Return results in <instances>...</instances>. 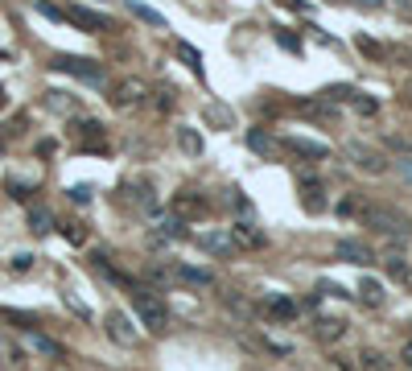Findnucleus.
I'll return each instance as SVG.
<instances>
[{
    "label": "nucleus",
    "mask_w": 412,
    "mask_h": 371,
    "mask_svg": "<svg viewBox=\"0 0 412 371\" xmlns=\"http://www.w3.org/2000/svg\"><path fill=\"white\" fill-rule=\"evenodd\" d=\"M363 227H371V231H384L388 240H404L409 235V219L404 215H396V211H388V206H363Z\"/></svg>",
    "instance_id": "obj_1"
},
{
    "label": "nucleus",
    "mask_w": 412,
    "mask_h": 371,
    "mask_svg": "<svg viewBox=\"0 0 412 371\" xmlns=\"http://www.w3.org/2000/svg\"><path fill=\"white\" fill-rule=\"evenodd\" d=\"M132 301H136V314H140V322H144L153 335L169 330V310H165V301H161L157 293H149V289H132Z\"/></svg>",
    "instance_id": "obj_2"
},
{
    "label": "nucleus",
    "mask_w": 412,
    "mask_h": 371,
    "mask_svg": "<svg viewBox=\"0 0 412 371\" xmlns=\"http://www.w3.org/2000/svg\"><path fill=\"white\" fill-rule=\"evenodd\" d=\"M50 66H54V70H62V74L87 78V83H103V66H99V62H91V58H70V54H58Z\"/></svg>",
    "instance_id": "obj_3"
},
{
    "label": "nucleus",
    "mask_w": 412,
    "mask_h": 371,
    "mask_svg": "<svg viewBox=\"0 0 412 371\" xmlns=\"http://www.w3.org/2000/svg\"><path fill=\"white\" fill-rule=\"evenodd\" d=\"M347 157H351V161H355L363 173H371V178H380V173L388 169V157H384L380 149H371V145H359V140L347 149Z\"/></svg>",
    "instance_id": "obj_4"
},
{
    "label": "nucleus",
    "mask_w": 412,
    "mask_h": 371,
    "mask_svg": "<svg viewBox=\"0 0 412 371\" xmlns=\"http://www.w3.org/2000/svg\"><path fill=\"white\" fill-rule=\"evenodd\" d=\"M281 149H289V153H297V157H305V161H326V157H330V145L310 140V136H285Z\"/></svg>",
    "instance_id": "obj_5"
},
{
    "label": "nucleus",
    "mask_w": 412,
    "mask_h": 371,
    "mask_svg": "<svg viewBox=\"0 0 412 371\" xmlns=\"http://www.w3.org/2000/svg\"><path fill=\"white\" fill-rule=\"evenodd\" d=\"M144 95H149V87H144L140 78H124V83L111 87V103H116V107H136Z\"/></svg>",
    "instance_id": "obj_6"
},
{
    "label": "nucleus",
    "mask_w": 412,
    "mask_h": 371,
    "mask_svg": "<svg viewBox=\"0 0 412 371\" xmlns=\"http://www.w3.org/2000/svg\"><path fill=\"white\" fill-rule=\"evenodd\" d=\"M66 21L83 25L87 33H107V29H111V21H107L103 12H91V8H78V4H74V8H66Z\"/></svg>",
    "instance_id": "obj_7"
},
{
    "label": "nucleus",
    "mask_w": 412,
    "mask_h": 371,
    "mask_svg": "<svg viewBox=\"0 0 412 371\" xmlns=\"http://www.w3.org/2000/svg\"><path fill=\"white\" fill-rule=\"evenodd\" d=\"M338 260H347V264H363V268H367V264H376V252H371L363 240H343V244H338Z\"/></svg>",
    "instance_id": "obj_8"
},
{
    "label": "nucleus",
    "mask_w": 412,
    "mask_h": 371,
    "mask_svg": "<svg viewBox=\"0 0 412 371\" xmlns=\"http://www.w3.org/2000/svg\"><path fill=\"white\" fill-rule=\"evenodd\" d=\"M347 335V322L343 318H330V314H318L314 318V339L318 343H338Z\"/></svg>",
    "instance_id": "obj_9"
},
{
    "label": "nucleus",
    "mask_w": 412,
    "mask_h": 371,
    "mask_svg": "<svg viewBox=\"0 0 412 371\" xmlns=\"http://www.w3.org/2000/svg\"><path fill=\"white\" fill-rule=\"evenodd\" d=\"M301 206H305L310 215H322V211H326V190H322V182L301 178Z\"/></svg>",
    "instance_id": "obj_10"
},
{
    "label": "nucleus",
    "mask_w": 412,
    "mask_h": 371,
    "mask_svg": "<svg viewBox=\"0 0 412 371\" xmlns=\"http://www.w3.org/2000/svg\"><path fill=\"white\" fill-rule=\"evenodd\" d=\"M248 149H252V153H260V157H268V161H277V157L285 153V149H281V140H272V136H268V132H260V128H252V132H248Z\"/></svg>",
    "instance_id": "obj_11"
},
{
    "label": "nucleus",
    "mask_w": 412,
    "mask_h": 371,
    "mask_svg": "<svg viewBox=\"0 0 412 371\" xmlns=\"http://www.w3.org/2000/svg\"><path fill=\"white\" fill-rule=\"evenodd\" d=\"M173 211H177V215H202V211H206V198H202L198 190H182V194L173 198Z\"/></svg>",
    "instance_id": "obj_12"
},
{
    "label": "nucleus",
    "mask_w": 412,
    "mask_h": 371,
    "mask_svg": "<svg viewBox=\"0 0 412 371\" xmlns=\"http://www.w3.org/2000/svg\"><path fill=\"white\" fill-rule=\"evenodd\" d=\"M198 244H202V252H210V256H235V240L231 235H198Z\"/></svg>",
    "instance_id": "obj_13"
},
{
    "label": "nucleus",
    "mask_w": 412,
    "mask_h": 371,
    "mask_svg": "<svg viewBox=\"0 0 412 371\" xmlns=\"http://www.w3.org/2000/svg\"><path fill=\"white\" fill-rule=\"evenodd\" d=\"M231 240H235V248H260V244H264V235H260L252 223H235V227H231Z\"/></svg>",
    "instance_id": "obj_14"
},
{
    "label": "nucleus",
    "mask_w": 412,
    "mask_h": 371,
    "mask_svg": "<svg viewBox=\"0 0 412 371\" xmlns=\"http://www.w3.org/2000/svg\"><path fill=\"white\" fill-rule=\"evenodd\" d=\"M107 335H111L116 343H132V339H136V330H132V322H128L124 314H107Z\"/></svg>",
    "instance_id": "obj_15"
},
{
    "label": "nucleus",
    "mask_w": 412,
    "mask_h": 371,
    "mask_svg": "<svg viewBox=\"0 0 412 371\" xmlns=\"http://www.w3.org/2000/svg\"><path fill=\"white\" fill-rule=\"evenodd\" d=\"M384 297H388V293H384V285H380V281H371V277H367V281L359 285V301H363V306L380 310V306H384Z\"/></svg>",
    "instance_id": "obj_16"
},
{
    "label": "nucleus",
    "mask_w": 412,
    "mask_h": 371,
    "mask_svg": "<svg viewBox=\"0 0 412 371\" xmlns=\"http://www.w3.org/2000/svg\"><path fill=\"white\" fill-rule=\"evenodd\" d=\"M384 268H388L396 281H409V273H412V268H409V256H404L400 248H392V252L384 256Z\"/></svg>",
    "instance_id": "obj_17"
},
{
    "label": "nucleus",
    "mask_w": 412,
    "mask_h": 371,
    "mask_svg": "<svg viewBox=\"0 0 412 371\" xmlns=\"http://www.w3.org/2000/svg\"><path fill=\"white\" fill-rule=\"evenodd\" d=\"M29 231H33V235H45V231H54V215H50L45 206H33V211H29Z\"/></svg>",
    "instance_id": "obj_18"
},
{
    "label": "nucleus",
    "mask_w": 412,
    "mask_h": 371,
    "mask_svg": "<svg viewBox=\"0 0 412 371\" xmlns=\"http://www.w3.org/2000/svg\"><path fill=\"white\" fill-rule=\"evenodd\" d=\"M173 277H177V281H186V285H202V289H210V285H215V277H210L206 268H186V264H182Z\"/></svg>",
    "instance_id": "obj_19"
},
{
    "label": "nucleus",
    "mask_w": 412,
    "mask_h": 371,
    "mask_svg": "<svg viewBox=\"0 0 412 371\" xmlns=\"http://www.w3.org/2000/svg\"><path fill=\"white\" fill-rule=\"evenodd\" d=\"M70 128H74V136H83V140H95V145L103 140V124H99V120H74Z\"/></svg>",
    "instance_id": "obj_20"
},
{
    "label": "nucleus",
    "mask_w": 412,
    "mask_h": 371,
    "mask_svg": "<svg viewBox=\"0 0 412 371\" xmlns=\"http://www.w3.org/2000/svg\"><path fill=\"white\" fill-rule=\"evenodd\" d=\"M301 112L314 116V120H334V107L326 99H301Z\"/></svg>",
    "instance_id": "obj_21"
},
{
    "label": "nucleus",
    "mask_w": 412,
    "mask_h": 371,
    "mask_svg": "<svg viewBox=\"0 0 412 371\" xmlns=\"http://www.w3.org/2000/svg\"><path fill=\"white\" fill-rule=\"evenodd\" d=\"M177 145H182V153H190V157L202 153V136H198L194 128H177Z\"/></svg>",
    "instance_id": "obj_22"
},
{
    "label": "nucleus",
    "mask_w": 412,
    "mask_h": 371,
    "mask_svg": "<svg viewBox=\"0 0 412 371\" xmlns=\"http://www.w3.org/2000/svg\"><path fill=\"white\" fill-rule=\"evenodd\" d=\"M268 314H272L277 322H289V318L297 314V306H293L289 297H268Z\"/></svg>",
    "instance_id": "obj_23"
},
{
    "label": "nucleus",
    "mask_w": 412,
    "mask_h": 371,
    "mask_svg": "<svg viewBox=\"0 0 412 371\" xmlns=\"http://www.w3.org/2000/svg\"><path fill=\"white\" fill-rule=\"evenodd\" d=\"M128 8L140 17V21H149V25H157V29H165V17L157 12V8H149V4H140V0H128Z\"/></svg>",
    "instance_id": "obj_24"
},
{
    "label": "nucleus",
    "mask_w": 412,
    "mask_h": 371,
    "mask_svg": "<svg viewBox=\"0 0 412 371\" xmlns=\"http://www.w3.org/2000/svg\"><path fill=\"white\" fill-rule=\"evenodd\" d=\"M338 215H343V219H351V215H363V202H359V194H347V198L338 202Z\"/></svg>",
    "instance_id": "obj_25"
},
{
    "label": "nucleus",
    "mask_w": 412,
    "mask_h": 371,
    "mask_svg": "<svg viewBox=\"0 0 412 371\" xmlns=\"http://www.w3.org/2000/svg\"><path fill=\"white\" fill-rule=\"evenodd\" d=\"M33 347H37L41 355H54V359H62V347H58L54 339H45V335H33Z\"/></svg>",
    "instance_id": "obj_26"
},
{
    "label": "nucleus",
    "mask_w": 412,
    "mask_h": 371,
    "mask_svg": "<svg viewBox=\"0 0 412 371\" xmlns=\"http://www.w3.org/2000/svg\"><path fill=\"white\" fill-rule=\"evenodd\" d=\"M359 359H363V371H388V359L380 351H363Z\"/></svg>",
    "instance_id": "obj_27"
},
{
    "label": "nucleus",
    "mask_w": 412,
    "mask_h": 371,
    "mask_svg": "<svg viewBox=\"0 0 412 371\" xmlns=\"http://www.w3.org/2000/svg\"><path fill=\"white\" fill-rule=\"evenodd\" d=\"M177 54H182V62H190V70H194V74H202V62H198V50H194V45H186V41H182V45H177Z\"/></svg>",
    "instance_id": "obj_28"
},
{
    "label": "nucleus",
    "mask_w": 412,
    "mask_h": 371,
    "mask_svg": "<svg viewBox=\"0 0 412 371\" xmlns=\"http://www.w3.org/2000/svg\"><path fill=\"white\" fill-rule=\"evenodd\" d=\"M351 103H355V107H359L363 116H376V112H380V103H376L371 95H359V91H355V99H351Z\"/></svg>",
    "instance_id": "obj_29"
},
{
    "label": "nucleus",
    "mask_w": 412,
    "mask_h": 371,
    "mask_svg": "<svg viewBox=\"0 0 412 371\" xmlns=\"http://www.w3.org/2000/svg\"><path fill=\"white\" fill-rule=\"evenodd\" d=\"M8 268H12V273H29V268H33V252H17V256L8 260Z\"/></svg>",
    "instance_id": "obj_30"
},
{
    "label": "nucleus",
    "mask_w": 412,
    "mask_h": 371,
    "mask_svg": "<svg viewBox=\"0 0 412 371\" xmlns=\"http://www.w3.org/2000/svg\"><path fill=\"white\" fill-rule=\"evenodd\" d=\"M8 194H12L17 202H29V194H33V186H29V182H8Z\"/></svg>",
    "instance_id": "obj_31"
},
{
    "label": "nucleus",
    "mask_w": 412,
    "mask_h": 371,
    "mask_svg": "<svg viewBox=\"0 0 412 371\" xmlns=\"http://www.w3.org/2000/svg\"><path fill=\"white\" fill-rule=\"evenodd\" d=\"M277 45H285V50H289V54H301V41H297V37H293V33H285V29H281V33H277Z\"/></svg>",
    "instance_id": "obj_32"
},
{
    "label": "nucleus",
    "mask_w": 412,
    "mask_h": 371,
    "mask_svg": "<svg viewBox=\"0 0 412 371\" xmlns=\"http://www.w3.org/2000/svg\"><path fill=\"white\" fill-rule=\"evenodd\" d=\"M45 103H50V107H58V112H70V107H74V103L66 99V91H50V99H45Z\"/></svg>",
    "instance_id": "obj_33"
},
{
    "label": "nucleus",
    "mask_w": 412,
    "mask_h": 371,
    "mask_svg": "<svg viewBox=\"0 0 412 371\" xmlns=\"http://www.w3.org/2000/svg\"><path fill=\"white\" fill-rule=\"evenodd\" d=\"M66 194H70V202H91V194H95V190H91V186H70Z\"/></svg>",
    "instance_id": "obj_34"
},
{
    "label": "nucleus",
    "mask_w": 412,
    "mask_h": 371,
    "mask_svg": "<svg viewBox=\"0 0 412 371\" xmlns=\"http://www.w3.org/2000/svg\"><path fill=\"white\" fill-rule=\"evenodd\" d=\"M153 103H157V112H173V95H169V91H157Z\"/></svg>",
    "instance_id": "obj_35"
},
{
    "label": "nucleus",
    "mask_w": 412,
    "mask_h": 371,
    "mask_svg": "<svg viewBox=\"0 0 412 371\" xmlns=\"http://www.w3.org/2000/svg\"><path fill=\"white\" fill-rule=\"evenodd\" d=\"M66 240H70V244H83V240H87L83 223H66Z\"/></svg>",
    "instance_id": "obj_36"
},
{
    "label": "nucleus",
    "mask_w": 412,
    "mask_h": 371,
    "mask_svg": "<svg viewBox=\"0 0 412 371\" xmlns=\"http://www.w3.org/2000/svg\"><path fill=\"white\" fill-rule=\"evenodd\" d=\"M359 50H363V54H371V58H380V54H384V50H380V41H371V37H359Z\"/></svg>",
    "instance_id": "obj_37"
},
{
    "label": "nucleus",
    "mask_w": 412,
    "mask_h": 371,
    "mask_svg": "<svg viewBox=\"0 0 412 371\" xmlns=\"http://www.w3.org/2000/svg\"><path fill=\"white\" fill-rule=\"evenodd\" d=\"M318 289H322V293H330V297H351V293H347L343 285H334V281H322Z\"/></svg>",
    "instance_id": "obj_38"
},
{
    "label": "nucleus",
    "mask_w": 412,
    "mask_h": 371,
    "mask_svg": "<svg viewBox=\"0 0 412 371\" xmlns=\"http://www.w3.org/2000/svg\"><path fill=\"white\" fill-rule=\"evenodd\" d=\"M396 169H400V178H404V182H412V153H404V157L396 161Z\"/></svg>",
    "instance_id": "obj_39"
},
{
    "label": "nucleus",
    "mask_w": 412,
    "mask_h": 371,
    "mask_svg": "<svg viewBox=\"0 0 412 371\" xmlns=\"http://www.w3.org/2000/svg\"><path fill=\"white\" fill-rule=\"evenodd\" d=\"M277 4H281V8H293V12H305V8H310L305 0H277Z\"/></svg>",
    "instance_id": "obj_40"
},
{
    "label": "nucleus",
    "mask_w": 412,
    "mask_h": 371,
    "mask_svg": "<svg viewBox=\"0 0 412 371\" xmlns=\"http://www.w3.org/2000/svg\"><path fill=\"white\" fill-rule=\"evenodd\" d=\"M396 12H400L404 21H412V0H400V4H396Z\"/></svg>",
    "instance_id": "obj_41"
},
{
    "label": "nucleus",
    "mask_w": 412,
    "mask_h": 371,
    "mask_svg": "<svg viewBox=\"0 0 412 371\" xmlns=\"http://www.w3.org/2000/svg\"><path fill=\"white\" fill-rule=\"evenodd\" d=\"M400 359H404V363H409V368H412V343H409V347H404V355H400Z\"/></svg>",
    "instance_id": "obj_42"
},
{
    "label": "nucleus",
    "mask_w": 412,
    "mask_h": 371,
    "mask_svg": "<svg viewBox=\"0 0 412 371\" xmlns=\"http://www.w3.org/2000/svg\"><path fill=\"white\" fill-rule=\"evenodd\" d=\"M355 4H367V8H380L384 0H355Z\"/></svg>",
    "instance_id": "obj_43"
},
{
    "label": "nucleus",
    "mask_w": 412,
    "mask_h": 371,
    "mask_svg": "<svg viewBox=\"0 0 412 371\" xmlns=\"http://www.w3.org/2000/svg\"><path fill=\"white\" fill-rule=\"evenodd\" d=\"M4 103H8V95H4V87H0V107H4Z\"/></svg>",
    "instance_id": "obj_44"
},
{
    "label": "nucleus",
    "mask_w": 412,
    "mask_h": 371,
    "mask_svg": "<svg viewBox=\"0 0 412 371\" xmlns=\"http://www.w3.org/2000/svg\"><path fill=\"white\" fill-rule=\"evenodd\" d=\"M409 58H412V50H409Z\"/></svg>",
    "instance_id": "obj_45"
}]
</instances>
